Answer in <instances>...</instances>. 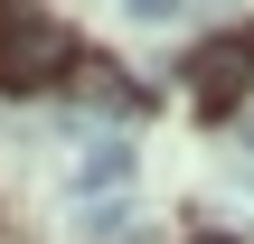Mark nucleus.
<instances>
[{"mask_svg": "<svg viewBox=\"0 0 254 244\" xmlns=\"http://www.w3.org/2000/svg\"><path fill=\"white\" fill-rule=\"evenodd\" d=\"M57 75H75V28L47 9H9L0 19V94H38Z\"/></svg>", "mask_w": 254, "mask_h": 244, "instance_id": "obj_1", "label": "nucleus"}, {"mask_svg": "<svg viewBox=\"0 0 254 244\" xmlns=\"http://www.w3.org/2000/svg\"><path fill=\"white\" fill-rule=\"evenodd\" d=\"M245 66H254V47H245V38H217V47H198V56H189V94H198V113H236V94H245Z\"/></svg>", "mask_w": 254, "mask_h": 244, "instance_id": "obj_2", "label": "nucleus"}, {"mask_svg": "<svg viewBox=\"0 0 254 244\" xmlns=\"http://www.w3.org/2000/svg\"><path fill=\"white\" fill-rule=\"evenodd\" d=\"M75 85H85V94H94V103H113V113H132V103H141V94H132V85H123V66H104V56H94V66H85V56H75Z\"/></svg>", "mask_w": 254, "mask_h": 244, "instance_id": "obj_3", "label": "nucleus"}, {"mask_svg": "<svg viewBox=\"0 0 254 244\" xmlns=\"http://www.w3.org/2000/svg\"><path fill=\"white\" fill-rule=\"evenodd\" d=\"M123 179H132L123 141H104V150H85V160H75V188H85V197H94V188H123Z\"/></svg>", "mask_w": 254, "mask_h": 244, "instance_id": "obj_4", "label": "nucleus"}, {"mask_svg": "<svg viewBox=\"0 0 254 244\" xmlns=\"http://www.w3.org/2000/svg\"><path fill=\"white\" fill-rule=\"evenodd\" d=\"M236 141H245V160H254V113H245V122H236Z\"/></svg>", "mask_w": 254, "mask_h": 244, "instance_id": "obj_5", "label": "nucleus"}, {"mask_svg": "<svg viewBox=\"0 0 254 244\" xmlns=\"http://www.w3.org/2000/svg\"><path fill=\"white\" fill-rule=\"evenodd\" d=\"M189 244H236V235H189Z\"/></svg>", "mask_w": 254, "mask_h": 244, "instance_id": "obj_6", "label": "nucleus"}, {"mask_svg": "<svg viewBox=\"0 0 254 244\" xmlns=\"http://www.w3.org/2000/svg\"><path fill=\"white\" fill-rule=\"evenodd\" d=\"M245 47H254V38H245Z\"/></svg>", "mask_w": 254, "mask_h": 244, "instance_id": "obj_7", "label": "nucleus"}]
</instances>
